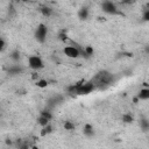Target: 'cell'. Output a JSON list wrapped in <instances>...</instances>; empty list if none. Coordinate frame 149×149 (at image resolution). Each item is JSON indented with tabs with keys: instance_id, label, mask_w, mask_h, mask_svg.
<instances>
[{
	"instance_id": "6da1fadb",
	"label": "cell",
	"mask_w": 149,
	"mask_h": 149,
	"mask_svg": "<svg viewBox=\"0 0 149 149\" xmlns=\"http://www.w3.org/2000/svg\"><path fill=\"white\" fill-rule=\"evenodd\" d=\"M94 83L95 87H102V86H108L114 81V76L107 70H102L95 74V77L92 79Z\"/></svg>"
},
{
	"instance_id": "7a4b0ae2",
	"label": "cell",
	"mask_w": 149,
	"mask_h": 149,
	"mask_svg": "<svg viewBox=\"0 0 149 149\" xmlns=\"http://www.w3.org/2000/svg\"><path fill=\"white\" fill-rule=\"evenodd\" d=\"M47 36H48V28L44 23H40L34 33V37L38 43H44L47 41Z\"/></svg>"
},
{
	"instance_id": "3957f363",
	"label": "cell",
	"mask_w": 149,
	"mask_h": 149,
	"mask_svg": "<svg viewBox=\"0 0 149 149\" xmlns=\"http://www.w3.org/2000/svg\"><path fill=\"white\" fill-rule=\"evenodd\" d=\"M28 66L31 69V70H41L44 68V63L42 61V58L40 56H36V55H33V56H29L28 57Z\"/></svg>"
},
{
	"instance_id": "277c9868",
	"label": "cell",
	"mask_w": 149,
	"mask_h": 149,
	"mask_svg": "<svg viewBox=\"0 0 149 149\" xmlns=\"http://www.w3.org/2000/svg\"><path fill=\"white\" fill-rule=\"evenodd\" d=\"M101 9L104 13L109 14V15H115L119 14V9L116 7V5L112 1H104L101 2Z\"/></svg>"
},
{
	"instance_id": "5b68a950",
	"label": "cell",
	"mask_w": 149,
	"mask_h": 149,
	"mask_svg": "<svg viewBox=\"0 0 149 149\" xmlns=\"http://www.w3.org/2000/svg\"><path fill=\"white\" fill-rule=\"evenodd\" d=\"M62 101H63V97H62V95H59V94H57V95L51 97V98L48 100V106H49V107H54V106H56V105L61 104Z\"/></svg>"
},
{
	"instance_id": "8992f818",
	"label": "cell",
	"mask_w": 149,
	"mask_h": 149,
	"mask_svg": "<svg viewBox=\"0 0 149 149\" xmlns=\"http://www.w3.org/2000/svg\"><path fill=\"white\" fill-rule=\"evenodd\" d=\"M7 72L10 74V76H16V74H21L23 72V69L20 66V65H12L8 68Z\"/></svg>"
},
{
	"instance_id": "52a82bcc",
	"label": "cell",
	"mask_w": 149,
	"mask_h": 149,
	"mask_svg": "<svg viewBox=\"0 0 149 149\" xmlns=\"http://www.w3.org/2000/svg\"><path fill=\"white\" fill-rule=\"evenodd\" d=\"M139 100H149V88H141L137 93Z\"/></svg>"
},
{
	"instance_id": "ba28073f",
	"label": "cell",
	"mask_w": 149,
	"mask_h": 149,
	"mask_svg": "<svg viewBox=\"0 0 149 149\" xmlns=\"http://www.w3.org/2000/svg\"><path fill=\"white\" fill-rule=\"evenodd\" d=\"M88 14H90V12H88V8L87 7H81L78 10V17L80 20H86L88 17Z\"/></svg>"
},
{
	"instance_id": "9c48e42d",
	"label": "cell",
	"mask_w": 149,
	"mask_h": 149,
	"mask_svg": "<svg viewBox=\"0 0 149 149\" xmlns=\"http://www.w3.org/2000/svg\"><path fill=\"white\" fill-rule=\"evenodd\" d=\"M84 134L86 135V136H93L94 135V130H93V127L90 125V123H86L85 126H84Z\"/></svg>"
},
{
	"instance_id": "30bf717a",
	"label": "cell",
	"mask_w": 149,
	"mask_h": 149,
	"mask_svg": "<svg viewBox=\"0 0 149 149\" xmlns=\"http://www.w3.org/2000/svg\"><path fill=\"white\" fill-rule=\"evenodd\" d=\"M140 127H141V129H142L143 132H148V130H149V120L142 118V119L140 120Z\"/></svg>"
},
{
	"instance_id": "8fae6325",
	"label": "cell",
	"mask_w": 149,
	"mask_h": 149,
	"mask_svg": "<svg viewBox=\"0 0 149 149\" xmlns=\"http://www.w3.org/2000/svg\"><path fill=\"white\" fill-rule=\"evenodd\" d=\"M41 13H42V15H44V16H50L51 14H52V9L49 7V6H42L41 7Z\"/></svg>"
},
{
	"instance_id": "7c38bea8",
	"label": "cell",
	"mask_w": 149,
	"mask_h": 149,
	"mask_svg": "<svg viewBox=\"0 0 149 149\" xmlns=\"http://www.w3.org/2000/svg\"><path fill=\"white\" fill-rule=\"evenodd\" d=\"M49 122H50V120H49L47 116H44V115L40 114V118H38V123H40L42 127L48 126V125H49Z\"/></svg>"
},
{
	"instance_id": "4fadbf2b",
	"label": "cell",
	"mask_w": 149,
	"mask_h": 149,
	"mask_svg": "<svg viewBox=\"0 0 149 149\" xmlns=\"http://www.w3.org/2000/svg\"><path fill=\"white\" fill-rule=\"evenodd\" d=\"M13 61H15V62H17L19 59H20V51L19 50H13L12 52H10V56H9Z\"/></svg>"
},
{
	"instance_id": "5bb4252c",
	"label": "cell",
	"mask_w": 149,
	"mask_h": 149,
	"mask_svg": "<svg viewBox=\"0 0 149 149\" xmlns=\"http://www.w3.org/2000/svg\"><path fill=\"white\" fill-rule=\"evenodd\" d=\"M122 121L125 123H132L134 121V118L130 115V114H123L122 115Z\"/></svg>"
},
{
	"instance_id": "9a60e30c",
	"label": "cell",
	"mask_w": 149,
	"mask_h": 149,
	"mask_svg": "<svg viewBox=\"0 0 149 149\" xmlns=\"http://www.w3.org/2000/svg\"><path fill=\"white\" fill-rule=\"evenodd\" d=\"M52 132V127L50 126V123L48 125V126H45V127H43V129H42V132H41V135H47V134H50Z\"/></svg>"
},
{
	"instance_id": "2e32d148",
	"label": "cell",
	"mask_w": 149,
	"mask_h": 149,
	"mask_svg": "<svg viewBox=\"0 0 149 149\" xmlns=\"http://www.w3.org/2000/svg\"><path fill=\"white\" fill-rule=\"evenodd\" d=\"M36 85H37V87L44 88V87H47V86H48V81H47L45 79H38V80L36 81Z\"/></svg>"
},
{
	"instance_id": "e0dca14e",
	"label": "cell",
	"mask_w": 149,
	"mask_h": 149,
	"mask_svg": "<svg viewBox=\"0 0 149 149\" xmlns=\"http://www.w3.org/2000/svg\"><path fill=\"white\" fill-rule=\"evenodd\" d=\"M64 128H65L66 130H72V129H74V125H73L71 121H65Z\"/></svg>"
},
{
	"instance_id": "ac0fdd59",
	"label": "cell",
	"mask_w": 149,
	"mask_h": 149,
	"mask_svg": "<svg viewBox=\"0 0 149 149\" xmlns=\"http://www.w3.org/2000/svg\"><path fill=\"white\" fill-rule=\"evenodd\" d=\"M6 41H5V38L3 37H1L0 38V51L2 52V51H5V49H6Z\"/></svg>"
},
{
	"instance_id": "d6986e66",
	"label": "cell",
	"mask_w": 149,
	"mask_h": 149,
	"mask_svg": "<svg viewBox=\"0 0 149 149\" xmlns=\"http://www.w3.org/2000/svg\"><path fill=\"white\" fill-rule=\"evenodd\" d=\"M84 49H85V52H86V55H87L88 57H91V56L93 55V52H94L92 47H85Z\"/></svg>"
},
{
	"instance_id": "ffe728a7",
	"label": "cell",
	"mask_w": 149,
	"mask_h": 149,
	"mask_svg": "<svg viewBox=\"0 0 149 149\" xmlns=\"http://www.w3.org/2000/svg\"><path fill=\"white\" fill-rule=\"evenodd\" d=\"M142 19H143L144 21L149 22V9H146V10L143 12V14H142Z\"/></svg>"
},
{
	"instance_id": "44dd1931",
	"label": "cell",
	"mask_w": 149,
	"mask_h": 149,
	"mask_svg": "<svg viewBox=\"0 0 149 149\" xmlns=\"http://www.w3.org/2000/svg\"><path fill=\"white\" fill-rule=\"evenodd\" d=\"M41 114H42V115H44V116H47L49 120H51V118H52L51 113H50V112H48V111H43V112H41Z\"/></svg>"
},
{
	"instance_id": "7402d4cb",
	"label": "cell",
	"mask_w": 149,
	"mask_h": 149,
	"mask_svg": "<svg viewBox=\"0 0 149 149\" xmlns=\"http://www.w3.org/2000/svg\"><path fill=\"white\" fill-rule=\"evenodd\" d=\"M59 38H61L62 41H65V40H66V34H64V33L59 34Z\"/></svg>"
},
{
	"instance_id": "603a6c76",
	"label": "cell",
	"mask_w": 149,
	"mask_h": 149,
	"mask_svg": "<svg viewBox=\"0 0 149 149\" xmlns=\"http://www.w3.org/2000/svg\"><path fill=\"white\" fill-rule=\"evenodd\" d=\"M20 149H29V147H28L27 144H22V146L20 147Z\"/></svg>"
},
{
	"instance_id": "cb8c5ba5",
	"label": "cell",
	"mask_w": 149,
	"mask_h": 149,
	"mask_svg": "<svg viewBox=\"0 0 149 149\" xmlns=\"http://www.w3.org/2000/svg\"><path fill=\"white\" fill-rule=\"evenodd\" d=\"M31 149H38V148H37V147H36V146H34V147H33V148H31Z\"/></svg>"
}]
</instances>
